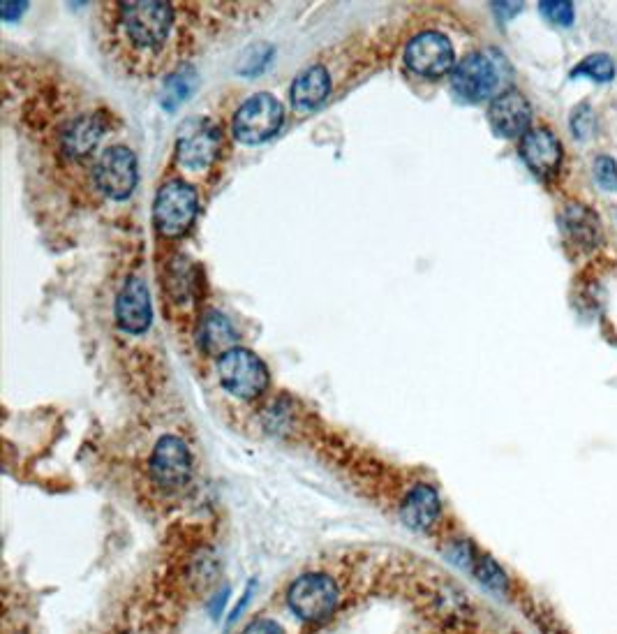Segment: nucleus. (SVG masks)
I'll use <instances>...</instances> for the list:
<instances>
[{"instance_id":"nucleus-19","label":"nucleus","mask_w":617,"mask_h":634,"mask_svg":"<svg viewBox=\"0 0 617 634\" xmlns=\"http://www.w3.org/2000/svg\"><path fill=\"white\" fill-rule=\"evenodd\" d=\"M615 75H617L615 61L608 54H590V56H585L583 61L569 72L571 79L587 77V79L597 81V84H611V81L615 79Z\"/></svg>"},{"instance_id":"nucleus-15","label":"nucleus","mask_w":617,"mask_h":634,"mask_svg":"<svg viewBox=\"0 0 617 634\" xmlns=\"http://www.w3.org/2000/svg\"><path fill=\"white\" fill-rule=\"evenodd\" d=\"M440 512V496L428 484H416L400 505V519L416 533H426L428 528H433V523L440 519Z\"/></svg>"},{"instance_id":"nucleus-1","label":"nucleus","mask_w":617,"mask_h":634,"mask_svg":"<svg viewBox=\"0 0 617 634\" xmlns=\"http://www.w3.org/2000/svg\"><path fill=\"white\" fill-rule=\"evenodd\" d=\"M116 28L137 54H155L172 38L174 7L158 0H135L114 5Z\"/></svg>"},{"instance_id":"nucleus-13","label":"nucleus","mask_w":617,"mask_h":634,"mask_svg":"<svg viewBox=\"0 0 617 634\" xmlns=\"http://www.w3.org/2000/svg\"><path fill=\"white\" fill-rule=\"evenodd\" d=\"M520 158L541 179H553L560 172L564 149L553 132L548 128H532L525 132L520 142Z\"/></svg>"},{"instance_id":"nucleus-18","label":"nucleus","mask_w":617,"mask_h":634,"mask_svg":"<svg viewBox=\"0 0 617 634\" xmlns=\"http://www.w3.org/2000/svg\"><path fill=\"white\" fill-rule=\"evenodd\" d=\"M199 345L208 355H225L234 348L236 343V329L225 315L218 311H211L204 315L202 327H199Z\"/></svg>"},{"instance_id":"nucleus-11","label":"nucleus","mask_w":617,"mask_h":634,"mask_svg":"<svg viewBox=\"0 0 617 634\" xmlns=\"http://www.w3.org/2000/svg\"><path fill=\"white\" fill-rule=\"evenodd\" d=\"M560 232L564 241L569 243L576 253L587 255L594 253L601 243V218L597 216V211L585 206L583 202H567L564 209L560 211Z\"/></svg>"},{"instance_id":"nucleus-12","label":"nucleus","mask_w":617,"mask_h":634,"mask_svg":"<svg viewBox=\"0 0 617 634\" xmlns=\"http://www.w3.org/2000/svg\"><path fill=\"white\" fill-rule=\"evenodd\" d=\"M488 121L497 137L502 139L523 137L525 132H530L532 107L523 93L516 91V88H507V91L500 93L493 102H490Z\"/></svg>"},{"instance_id":"nucleus-4","label":"nucleus","mask_w":617,"mask_h":634,"mask_svg":"<svg viewBox=\"0 0 617 634\" xmlns=\"http://www.w3.org/2000/svg\"><path fill=\"white\" fill-rule=\"evenodd\" d=\"M220 385L236 398H257L269 385L264 361L245 348H232L218 357Z\"/></svg>"},{"instance_id":"nucleus-3","label":"nucleus","mask_w":617,"mask_h":634,"mask_svg":"<svg viewBox=\"0 0 617 634\" xmlns=\"http://www.w3.org/2000/svg\"><path fill=\"white\" fill-rule=\"evenodd\" d=\"M340 586L329 572H306L287 588V604L303 623L319 625L336 616L340 607Z\"/></svg>"},{"instance_id":"nucleus-8","label":"nucleus","mask_w":617,"mask_h":634,"mask_svg":"<svg viewBox=\"0 0 617 634\" xmlns=\"http://www.w3.org/2000/svg\"><path fill=\"white\" fill-rule=\"evenodd\" d=\"M95 183L111 199H128L137 186V158L128 146H109L95 165Z\"/></svg>"},{"instance_id":"nucleus-9","label":"nucleus","mask_w":617,"mask_h":634,"mask_svg":"<svg viewBox=\"0 0 617 634\" xmlns=\"http://www.w3.org/2000/svg\"><path fill=\"white\" fill-rule=\"evenodd\" d=\"M222 144V132L218 125L206 119H192L178 132L176 153L183 167L206 169L218 158Z\"/></svg>"},{"instance_id":"nucleus-2","label":"nucleus","mask_w":617,"mask_h":634,"mask_svg":"<svg viewBox=\"0 0 617 634\" xmlns=\"http://www.w3.org/2000/svg\"><path fill=\"white\" fill-rule=\"evenodd\" d=\"M511 77L507 56L497 49H481L465 56L451 75V86L458 98L467 102H481L504 93L502 86Z\"/></svg>"},{"instance_id":"nucleus-23","label":"nucleus","mask_w":617,"mask_h":634,"mask_svg":"<svg viewBox=\"0 0 617 634\" xmlns=\"http://www.w3.org/2000/svg\"><path fill=\"white\" fill-rule=\"evenodd\" d=\"M592 174H594V181H597L599 188H604L606 193H615L617 190V162H615V158L601 153V156L594 158Z\"/></svg>"},{"instance_id":"nucleus-22","label":"nucleus","mask_w":617,"mask_h":634,"mask_svg":"<svg viewBox=\"0 0 617 634\" xmlns=\"http://www.w3.org/2000/svg\"><path fill=\"white\" fill-rule=\"evenodd\" d=\"M539 12L550 21V24L569 28L576 21V5L571 0H544L539 3Z\"/></svg>"},{"instance_id":"nucleus-20","label":"nucleus","mask_w":617,"mask_h":634,"mask_svg":"<svg viewBox=\"0 0 617 634\" xmlns=\"http://www.w3.org/2000/svg\"><path fill=\"white\" fill-rule=\"evenodd\" d=\"M472 572L477 574L481 584L488 586L490 591H497V593L507 591V584H509L507 574L502 572V567L497 565L493 558L477 554V558H474V563H472Z\"/></svg>"},{"instance_id":"nucleus-14","label":"nucleus","mask_w":617,"mask_h":634,"mask_svg":"<svg viewBox=\"0 0 617 634\" xmlns=\"http://www.w3.org/2000/svg\"><path fill=\"white\" fill-rule=\"evenodd\" d=\"M151 294L141 278H130L116 299L118 327L128 334H141L151 327Z\"/></svg>"},{"instance_id":"nucleus-7","label":"nucleus","mask_w":617,"mask_h":634,"mask_svg":"<svg viewBox=\"0 0 617 634\" xmlns=\"http://www.w3.org/2000/svg\"><path fill=\"white\" fill-rule=\"evenodd\" d=\"M151 477L165 491H178L192 477V454L176 436H162L151 454Z\"/></svg>"},{"instance_id":"nucleus-21","label":"nucleus","mask_w":617,"mask_h":634,"mask_svg":"<svg viewBox=\"0 0 617 634\" xmlns=\"http://www.w3.org/2000/svg\"><path fill=\"white\" fill-rule=\"evenodd\" d=\"M569 128L571 135H574L576 142H587L592 137L594 130V109L587 100L578 102V105L571 109L569 116Z\"/></svg>"},{"instance_id":"nucleus-16","label":"nucleus","mask_w":617,"mask_h":634,"mask_svg":"<svg viewBox=\"0 0 617 634\" xmlns=\"http://www.w3.org/2000/svg\"><path fill=\"white\" fill-rule=\"evenodd\" d=\"M331 91V75L324 65H312L296 77L292 86V102L299 109H312Z\"/></svg>"},{"instance_id":"nucleus-6","label":"nucleus","mask_w":617,"mask_h":634,"mask_svg":"<svg viewBox=\"0 0 617 634\" xmlns=\"http://www.w3.org/2000/svg\"><path fill=\"white\" fill-rule=\"evenodd\" d=\"M282 125V105L271 93H257L234 116V137L245 144L271 139Z\"/></svg>"},{"instance_id":"nucleus-24","label":"nucleus","mask_w":617,"mask_h":634,"mask_svg":"<svg viewBox=\"0 0 617 634\" xmlns=\"http://www.w3.org/2000/svg\"><path fill=\"white\" fill-rule=\"evenodd\" d=\"M241 634H287V632L282 630L280 623L271 621V618H255V621L245 625Z\"/></svg>"},{"instance_id":"nucleus-25","label":"nucleus","mask_w":617,"mask_h":634,"mask_svg":"<svg viewBox=\"0 0 617 634\" xmlns=\"http://www.w3.org/2000/svg\"><path fill=\"white\" fill-rule=\"evenodd\" d=\"M493 10L497 12V17L507 21L523 10V3H493Z\"/></svg>"},{"instance_id":"nucleus-5","label":"nucleus","mask_w":617,"mask_h":634,"mask_svg":"<svg viewBox=\"0 0 617 634\" xmlns=\"http://www.w3.org/2000/svg\"><path fill=\"white\" fill-rule=\"evenodd\" d=\"M197 206L199 199L195 188L178 179L169 181L160 188L158 197H155V227H158L165 237H181V234L188 232L192 220H195Z\"/></svg>"},{"instance_id":"nucleus-10","label":"nucleus","mask_w":617,"mask_h":634,"mask_svg":"<svg viewBox=\"0 0 617 634\" xmlns=\"http://www.w3.org/2000/svg\"><path fill=\"white\" fill-rule=\"evenodd\" d=\"M456 54L449 38L437 31H426L407 44L405 63L421 77H442L453 68Z\"/></svg>"},{"instance_id":"nucleus-17","label":"nucleus","mask_w":617,"mask_h":634,"mask_svg":"<svg viewBox=\"0 0 617 634\" xmlns=\"http://www.w3.org/2000/svg\"><path fill=\"white\" fill-rule=\"evenodd\" d=\"M104 132L100 116H81L63 132V149L72 158H84L98 146Z\"/></svg>"},{"instance_id":"nucleus-26","label":"nucleus","mask_w":617,"mask_h":634,"mask_svg":"<svg viewBox=\"0 0 617 634\" xmlns=\"http://www.w3.org/2000/svg\"><path fill=\"white\" fill-rule=\"evenodd\" d=\"M28 7V3H3L0 5V14H3L5 21H14L19 19L24 10Z\"/></svg>"}]
</instances>
